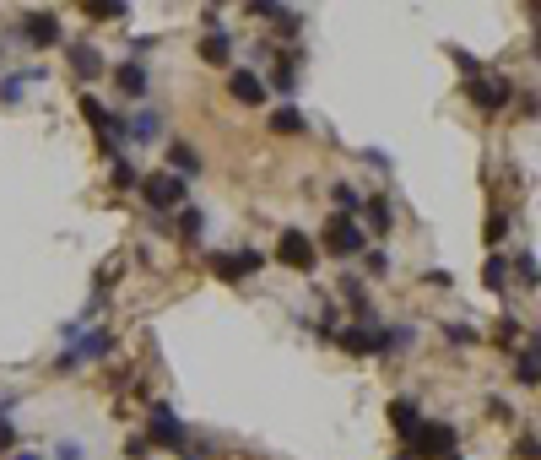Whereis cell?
<instances>
[{
    "label": "cell",
    "mask_w": 541,
    "mask_h": 460,
    "mask_svg": "<svg viewBox=\"0 0 541 460\" xmlns=\"http://www.w3.org/2000/svg\"><path fill=\"white\" fill-rule=\"evenodd\" d=\"M146 445H163V450H190V434H184V423L173 418V407H152V434H146Z\"/></svg>",
    "instance_id": "52a82bcc"
},
{
    "label": "cell",
    "mask_w": 541,
    "mask_h": 460,
    "mask_svg": "<svg viewBox=\"0 0 541 460\" xmlns=\"http://www.w3.org/2000/svg\"><path fill=\"white\" fill-rule=\"evenodd\" d=\"M157 130H163L157 108H135V114L125 119V136H130V141H157Z\"/></svg>",
    "instance_id": "9a60e30c"
},
{
    "label": "cell",
    "mask_w": 541,
    "mask_h": 460,
    "mask_svg": "<svg viewBox=\"0 0 541 460\" xmlns=\"http://www.w3.org/2000/svg\"><path fill=\"white\" fill-rule=\"evenodd\" d=\"M211 271L222 282H244L249 271H260V249H238V255H211Z\"/></svg>",
    "instance_id": "8fae6325"
},
{
    "label": "cell",
    "mask_w": 541,
    "mask_h": 460,
    "mask_svg": "<svg viewBox=\"0 0 541 460\" xmlns=\"http://www.w3.org/2000/svg\"><path fill=\"white\" fill-rule=\"evenodd\" d=\"M114 76H119V87H125V98H141V92H146V65H141V60H125Z\"/></svg>",
    "instance_id": "44dd1931"
},
{
    "label": "cell",
    "mask_w": 541,
    "mask_h": 460,
    "mask_svg": "<svg viewBox=\"0 0 541 460\" xmlns=\"http://www.w3.org/2000/svg\"><path fill=\"white\" fill-rule=\"evenodd\" d=\"M60 336L70 342V352L60 358V374H70L76 363H92V358H108V352H114V336H108V331H81V325H65Z\"/></svg>",
    "instance_id": "6da1fadb"
},
{
    "label": "cell",
    "mask_w": 541,
    "mask_h": 460,
    "mask_svg": "<svg viewBox=\"0 0 541 460\" xmlns=\"http://www.w3.org/2000/svg\"><path fill=\"white\" fill-rule=\"evenodd\" d=\"M22 87H27V81H22V70L0 76V98H5V103H22Z\"/></svg>",
    "instance_id": "83f0119b"
},
{
    "label": "cell",
    "mask_w": 541,
    "mask_h": 460,
    "mask_svg": "<svg viewBox=\"0 0 541 460\" xmlns=\"http://www.w3.org/2000/svg\"><path fill=\"white\" fill-rule=\"evenodd\" d=\"M87 16H98V22H119V16H130L125 5H87Z\"/></svg>",
    "instance_id": "4dcf8cb0"
},
{
    "label": "cell",
    "mask_w": 541,
    "mask_h": 460,
    "mask_svg": "<svg viewBox=\"0 0 541 460\" xmlns=\"http://www.w3.org/2000/svg\"><path fill=\"white\" fill-rule=\"evenodd\" d=\"M70 65H76V76H81V81L103 76V54H98L92 43H70Z\"/></svg>",
    "instance_id": "e0dca14e"
},
{
    "label": "cell",
    "mask_w": 541,
    "mask_h": 460,
    "mask_svg": "<svg viewBox=\"0 0 541 460\" xmlns=\"http://www.w3.org/2000/svg\"><path fill=\"white\" fill-rule=\"evenodd\" d=\"M168 174H173V179H195V174H201V152L184 146V141H173V146H168Z\"/></svg>",
    "instance_id": "5bb4252c"
},
{
    "label": "cell",
    "mask_w": 541,
    "mask_h": 460,
    "mask_svg": "<svg viewBox=\"0 0 541 460\" xmlns=\"http://www.w3.org/2000/svg\"><path fill=\"white\" fill-rule=\"evenodd\" d=\"M325 249L341 255V260H352V255L368 249V233H363L358 222H347V217H331V222H325Z\"/></svg>",
    "instance_id": "5b68a950"
},
{
    "label": "cell",
    "mask_w": 541,
    "mask_h": 460,
    "mask_svg": "<svg viewBox=\"0 0 541 460\" xmlns=\"http://www.w3.org/2000/svg\"><path fill=\"white\" fill-rule=\"evenodd\" d=\"M499 342H509V347L520 342V320H515V314H509V320H499Z\"/></svg>",
    "instance_id": "1f68e13d"
},
{
    "label": "cell",
    "mask_w": 541,
    "mask_h": 460,
    "mask_svg": "<svg viewBox=\"0 0 541 460\" xmlns=\"http://www.w3.org/2000/svg\"><path fill=\"white\" fill-rule=\"evenodd\" d=\"M201 228H206V217H201L195 206H184V217H179V233H184V244H195V239H201Z\"/></svg>",
    "instance_id": "d4e9b609"
},
{
    "label": "cell",
    "mask_w": 541,
    "mask_h": 460,
    "mask_svg": "<svg viewBox=\"0 0 541 460\" xmlns=\"http://www.w3.org/2000/svg\"><path fill=\"white\" fill-rule=\"evenodd\" d=\"M488 239L504 244V239H509V217H493V222H488Z\"/></svg>",
    "instance_id": "d6a6232c"
},
{
    "label": "cell",
    "mask_w": 541,
    "mask_h": 460,
    "mask_svg": "<svg viewBox=\"0 0 541 460\" xmlns=\"http://www.w3.org/2000/svg\"><path fill=\"white\" fill-rule=\"evenodd\" d=\"M466 92H471V103H477L482 114H504V108H509V81H504V76H477Z\"/></svg>",
    "instance_id": "9c48e42d"
},
{
    "label": "cell",
    "mask_w": 541,
    "mask_h": 460,
    "mask_svg": "<svg viewBox=\"0 0 541 460\" xmlns=\"http://www.w3.org/2000/svg\"><path fill=\"white\" fill-rule=\"evenodd\" d=\"M135 190H141V201H146L152 211H179V206L190 201V184H184V179H173L168 168H163V174H146Z\"/></svg>",
    "instance_id": "7a4b0ae2"
},
{
    "label": "cell",
    "mask_w": 541,
    "mask_h": 460,
    "mask_svg": "<svg viewBox=\"0 0 541 460\" xmlns=\"http://www.w3.org/2000/svg\"><path fill=\"white\" fill-rule=\"evenodd\" d=\"M114 184H119V190H135V184H141V168L119 157V163H114Z\"/></svg>",
    "instance_id": "484cf974"
},
{
    "label": "cell",
    "mask_w": 541,
    "mask_h": 460,
    "mask_svg": "<svg viewBox=\"0 0 541 460\" xmlns=\"http://www.w3.org/2000/svg\"><path fill=\"white\" fill-rule=\"evenodd\" d=\"M390 423H396V434L412 445V439L423 434V412H417V401H406V396H401V401H390Z\"/></svg>",
    "instance_id": "4fadbf2b"
},
{
    "label": "cell",
    "mask_w": 541,
    "mask_h": 460,
    "mask_svg": "<svg viewBox=\"0 0 541 460\" xmlns=\"http://www.w3.org/2000/svg\"><path fill=\"white\" fill-rule=\"evenodd\" d=\"M54 460H81V445H76V439H65V445L54 450Z\"/></svg>",
    "instance_id": "d590c367"
},
{
    "label": "cell",
    "mask_w": 541,
    "mask_h": 460,
    "mask_svg": "<svg viewBox=\"0 0 541 460\" xmlns=\"http://www.w3.org/2000/svg\"><path fill=\"white\" fill-rule=\"evenodd\" d=\"M336 342H341L347 352H358V358H374V352L390 347V325H368V320H358V325L336 331Z\"/></svg>",
    "instance_id": "277c9868"
},
{
    "label": "cell",
    "mask_w": 541,
    "mask_h": 460,
    "mask_svg": "<svg viewBox=\"0 0 541 460\" xmlns=\"http://www.w3.org/2000/svg\"><path fill=\"white\" fill-rule=\"evenodd\" d=\"M368 271H374V277H385V271H390V255H385V249H374V255H368Z\"/></svg>",
    "instance_id": "836d02e7"
},
{
    "label": "cell",
    "mask_w": 541,
    "mask_h": 460,
    "mask_svg": "<svg viewBox=\"0 0 541 460\" xmlns=\"http://www.w3.org/2000/svg\"><path fill=\"white\" fill-rule=\"evenodd\" d=\"M331 201H336V206H341V217H347V222H352V217H358V211H363V195H358V190H352V184H347V179H341V184H336V190H331Z\"/></svg>",
    "instance_id": "7402d4cb"
},
{
    "label": "cell",
    "mask_w": 541,
    "mask_h": 460,
    "mask_svg": "<svg viewBox=\"0 0 541 460\" xmlns=\"http://www.w3.org/2000/svg\"><path fill=\"white\" fill-rule=\"evenodd\" d=\"M11 460H43V455H33V450H16V455H11Z\"/></svg>",
    "instance_id": "74e56055"
},
{
    "label": "cell",
    "mask_w": 541,
    "mask_h": 460,
    "mask_svg": "<svg viewBox=\"0 0 541 460\" xmlns=\"http://www.w3.org/2000/svg\"><path fill=\"white\" fill-rule=\"evenodd\" d=\"M81 114H87V125L103 136V146H108V152H119V141H125V125H119V119H114V114H108L98 98H87V92H81Z\"/></svg>",
    "instance_id": "30bf717a"
},
{
    "label": "cell",
    "mask_w": 541,
    "mask_h": 460,
    "mask_svg": "<svg viewBox=\"0 0 541 460\" xmlns=\"http://www.w3.org/2000/svg\"><path fill=\"white\" fill-rule=\"evenodd\" d=\"M482 282H488L493 293H504V282H509V260H504V255H493V260H488V271H482Z\"/></svg>",
    "instance_id": "cb8c5ba5"
},
{
    "label": "cell",
    "mask_w": 541,
    "mask_h": 460,
    "mask_svg": "<svg viewBox=\"0 0 541 460\" xmlns=\"http://www.w3.org/2000/svg\"><path fill=\"white\" fill-rule=\"evenodd\" d=\"M515 271H520L526 287H536V249H520V255H515Z\"/></svg>",
    "instance_id": "4316f807"
},
{
    "label": "cell",
    "mask_w": 541,
    "mask_h": 460,
    "mask_svg": "<svg viewBox=\"0 0 541 460\" xmlns=\"http://www.w3.org/2000/svg\"><path fill=\"white\" fill-rule=\"evenodd\" d=\"M271 130H276V136H303V130H309V119H303V108H298V103H282V108L271 114Z\"/></svg>",
    "instance_id": "ac0fdd59"
},
{
    "label": "cell",
    "mask_w": 541,
    "mask_h": 460,
    "mask_svg": "<svg viewBox=\"0 0 541 460\" xmlns=\"http://www.w3.org/2000/svg\"><path fill=\"white\" fill-rule=\"evenodd\" d=\"M228 54H233V38H228L222 27H211V33L201 38V60H206V65H228Z\"/></svg>",
    "instance_id": "2e32d148"
},
{
    "label": "cell",
    "mask_w": 541,
    "mask_h": 460,
    "mask_svg": "<svg viewBox=\"0 0 541 460\" xmlns=\"http://www.w3.org/2000/svg\"><path fill=\"white\" fill-rule=\"evenodd\" d=\"M444 331H450V342H455V347H471V342L482 336L477 325H444Z\"/></svg>",
    "instance_id": "f546056e"
},
{
    "label": "cell",
    "mask_w": 541,
    "mask_h": 460,
    "mask_svg": "<svg viewBox=\"0 0 541 460\" xmlns=\"http://www.w3.org/2000/svg\"><path fill=\"white\" fill-rule=\"evenodd\" d=\"M271 87H276V92H293V87H298V65H293V60H282V65L271 70V81H266V92H271Z\"/></svg>",
    "instance_id": "603a6c76"
},
{
    "label": "cell",
    "mask_w": 541,
    "mask_h": 460,
    "mask_svg": "<svg viewBox=\"0 0 541 460\" xmlns=\"http://www.w3.org/2000/svg\"><path fill=\"white\" fill-rule=\"evenodd\" d=\"M11 445H16V428H11V423L0 418V450H11Z\"/></svg>",
    "instance_id": "8d00e7d4"
},
{
    "label": "cell",
    "mask_w": 541,
    "mask_h": 460,
    "mask_svg": "<svg viewBox=\"0 0 541 460\" xmlns=\"http://www.w3.org/2000/svg\"><path fill=\"white\" fill-rule=\"evenodd\" d=\"M22 38H27L33 49H54L65 33H60V16H54V11H27V16H22Z\"/></svg>",
    "instance_id": "ba28073f"
},
{
    "label": "cell",
    "mask_w": 541,
    "mask_h": 460,
    "mask_svg": "<svg viewBox=\"0 0 541 460\" xmlns=\"http://www.w3.org/2000/svg\"><path fill=\"white\" fill-rule=\"evenodd\" d=\"M228 92H233V103L260 108V103H266V76H255V70H233V76H228Z\"/></svg>",
    "instance_id": "7c38bea8"
},
{
    "label": "cell",
    "mask_w": 541,
    "mask_h": 460,
    "mask_svg": "<svg viewBox=\"0 0 541 460\" xmlns=\"http://www.w3.org/2000/svg\"><path fill=\"white\" fill-rule=\"evenodd\" d=\"M363 211H368V228H374V233H390V228H396V206H390V195L363 201Z\"/></svg>",
    "instance_id": "d6986e66"
},
{
    "label": "cell",
    "mask_w": 541,
    "mask_h": 460,
    "mask_svg": "<svg viewBox=\"0 0 541 460\" xmlns=\"http://www.w3.org/2000/svg\"><path fill=\"white\" fill-rule=\"evenodd\" d=\"M515 380L520 385H536L541 380V358H536V336H526V352L515 358Z\"/></svg>",
    "instance_id": "ffe728a7"
},
{
    "label": "cell",
    "mask_w": 541,
    "mask_h": 460,
    "mask_svg": "<svg viewBox=\"0 0 541 460\" xmlns=\"http://www.w3.org/2000/svg\"><path fill=\"white\" fill-rule=\"evenodd\" d=\"M450 60H455V65H461V70H466L471 81H477V76H488V70H482V60H471L466 49H450Z\"/></svg>",
    "instance_id": "f1b7e54d"
},
{
    "label": "cell",
    "mask_w": 541,
    "mask_h": 460,
    "mask_svg": "<svg viewBox=\"0 0 541 460\" xmlns=\"http://www.w3.org/2000/svg\"><path fill=\"white\" fill-rule=\"evenodd\" d=\"M146 450H152V445H146L141 434H130V439H125V455H135V460H141V455H146Z\"/></svg>",
    "instance_id": "e575fe53"
},
{
    "label": "cell",
    "mask_w": 541,
    "mask_h": 460,
    "mask_svg": "<svg viewBox=\"0 0 541 460\" xmlns=\"http://www.w3.org/2000/svg\"><path fill=\"white\" fill-rule=\"evenodd\" d=\"M276 260H282L287 271H303V277H309V271H314V260H320V244H314L309 233L287 228V233H282V249H276Z\"/></svg>",
    "instance_id": "8992f818"
},
{
    "label": "cell",
    "mask_w": 541,
    "mask_h": 460,
    "mask_svg": "<svg viewBox=\"0 0 541 460\" xmlns=\"http://www.w3.org/2000/svg\"><path fill=\"white\" fill-rule=\"evenodd\" d=\"M455 455V428L450 423H423V434L406 445V460H450Z\"/></svg>",
    "instance_id": "3957f363"
}]
</instances>
